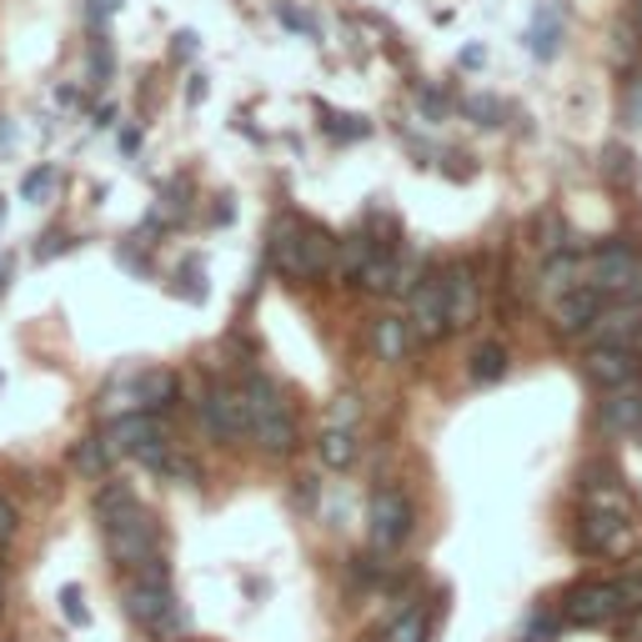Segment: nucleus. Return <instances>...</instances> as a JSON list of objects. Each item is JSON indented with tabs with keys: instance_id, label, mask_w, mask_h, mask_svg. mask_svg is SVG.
I'll use <instances>...</instances> for the list:
<instances>
[{
	"instance_id": "9b49d317",
	"label": "nucleus",
	"mask_w": 642,
	"mask_h": 642,
	"mask_svg": "<svg viewBox=\"0 0 642 642\" xmlns=\"http://www.w3.org/2000/svg\"><path fill=\"white\" fill-rule=\"evenodd\" d=\"M632 537V517L628 512H598V507H582V523H577V547L582 552H622Z\"/></svg>"
},
{
	"instance_id": "393cba45",
	"label": "nucleus",
	"mask_w": 642,
	"mask_h": 642,
	"mask_svg": "<svg viewBox=\"0 0 642 642\" xmlns=\"http://www.w3.org/2000/svg\"><path fill=\"white\" fill-rule=\"evenodd\" d=\"M71 462H76V472H86V477H101V472L110 467V442L106 436H86V442H76Z\"/></svg>"
},
{
	"instance_id": "6e6552de",
	"label": "nucleus",
	"mask_w": 642,
	"mask_h": 642,
	"mask_svg": "<svg viewBox=\"0 0 642 642\" xmlns=\"http://www.w3.org/2000/svg\"><path fill=\"white\" fill-rule=\"evenodd\" d=\"M367 527H371V543H377L381 552H397V547L412 537V502H407L397 487L371 492Z\"/></svg>"
},
{
	"instance_id": "7ed1b4c3",
	"label": "nucleus",
	"mask_w": 642,
	"mask_h": 642,
	"mask_svg": "<svg viewBox=\"0 0 642 642\" xmlns=\"http://www.w3.org/2000/svg\"><path fill=\"white\" fill-rule=\"evenodd\" d=\"M126 618L136 628H146L156 642H171L186 632V612L171 592V577H166V557H156L151 567L131 577V588H126Z\"/></svg>"
},
{
	"instance_id": "e433bc0d",
	"label": "nucleus",
	"mask_w": 642,
	"mask_h": 642,
	"mask_svg": "<svg viewBox=\"0 0 642 642\" xmlns=\"http://www.w3.org/2000/svg\"><path fill=\"white\" fill-rule=\"evenodd\" d=\"M106 11H110V0H96V11H91V15H96V21H106Z\"/></svg>"
},
{
	"instance_id": "2f4dec72",
	"label": "nucleus",
	"mask_w": 642,
	"mask_h": 642,
	"mask_svg": "<svg viewBox=\"0 0 642 642\" xmlns=\"http://www.w3.org/2000/svg\"><path fill=\"white\" fill-rule=\"evenodd\" d=\"M472 116H477V126H497V116H502V106L497 101H472Z\"/></svg>"
},
{
	"instance_id": "79ce46f5",
	"label": "nucleus",
	"mask_w": 642,
	"mask_h": 642,
	"mask_svg": "<svg viewBox=\"0 0 642 642\" xmlns=\"http://www.w3.org/2000/svg\"><path fill=\"white\" fill-rule=\"evenodd\" d=\"M0 642H11V638H0Z\"/></svg>"
},
{
	"instance_id": "473e14b6",
	"label": "nucleus",
	"mask_w": 642,
	"mask_h": 642,
	"mask_svg": "<svg viewBox=\"0 0 642 642\" xmlns=\"http://www.w3.org/2000/svg\"><path fill=\"white\" fill-rule=\"evenodd\" d=\"M422 110H427V116H446V96H436V91H422Z\"/></svg>"
},
{
	"instance_id": "bb28decb",
	"label": "nucleus",
	"mask_w": 642,
	"mask_h": 642,
	"mask_svg": "<svg viewBox=\"0 0 642 642\" xmlns=\"http://www.w3.org/2000/svg\"><path fill=\"white\" fill-rule=\"evenodd\" d=\"M602 176L618 181V186H628L632 176H638V166H632V156L622 151V146H608V151H602Z\"/></svg>"
},
{
	"instance_id": "4c0bfd02",
	"label": "nucleus",
	"mask_w": 642,
	"mask_h": 642,
	"mask_svg": "<svg viewBox=\"0 0 642 642\" xmlns=\"http://www.w3.org/2000/svg\"><path fill=\"white\" fill-rule=\"evenodd\" d=\"M632 25L642 31V0H632Z\"/></svg>"
},
{
	"instance_id": "39448f33",
	"label": "nucleus",
	"mask_w": 642,
	"mask_h": 642,
	"mask_svg": "<svg viewBox=\"0 0 642 642\" xmlns=\"http://www.w3.org/2000/svg\"><path fill=\"white\" fill-rule=\"evenodd\" d=\"M622 612H628V598H622L618 577H608V582H602V577H588V582L567 588V598H562V618L572 622V628H608Z\"/></svg>"
},
{
	"instance_id": "1a4fd4ad",
	"label": "nucleus",
	"mask_w": 642,
	"mask_h": 642,
	"mask_svg": "<svg viewBox=\"0 0 642 642\" xmlns=\"http://www.w3.org/2000/svg\"><path fill=\"white\" fill-rule=\"evenodd\" d=\"M201 422H207V432L217 436V442H241V436L251 432V412H246L241 387H211V392L201 397Z\"/></svg>"
},
{
	"instance_id": "c756f323",
	"label": "nucleus",
	"mask_w": 642,
	"mask_h": 642,
	"mask_svg": "<svg viewBox=\"0 0 642 642\" xmlns=\"http://www.w3.org/2000/svg\"><path fill=\"white\" fill-rule=\"evenodd\" d=\"M61 608H66V618L76 622V628H86V622H91V612H86V598H81V588H66V592H61Z\"/></svg>"
},
{
	"instance_id": "dca6fc26",
	"label": "nucleus",
	"mask_w": 642,
	"mask_h": 642,
	"mask_svg": "<svg viewBox=\"0 0 642 642\" xmlns=\"http://www.w3.org/2000/svg\"><path fill=\"white\" fill-rule=\"evenodd\" d=\"M598 417L608 432H642V392L638 387H618V392L602 397Z\"/></svg>"
},
{
	"instance_id": "20e7f679",
	"label": "nucleus",
	"mask_w": 642,
	"mask_h": 642,
	"mask_svg": "<svg viewBox=\"0 0 642 642\" xmlns=\"http://www.w3.org/2000/svg\"><path fill=\"white\" fill-rule=\"evenodd\" d=\"M241 397H246L251 436L262 442V452H272V457H286V452L296 446V417H292V407H286L282 387H276L272 377H246Z\"/></svg>"
},
{
	"instance_id": "58836bf2",
	"label": "nucleus",
	"mask_w": 642,
	"mask_h": 642,
	"mask_svg": "<svg viewBox=\"0 0 642 642\" xmlns=\"http://www.w3.org/2000/svg\"><path fill=\"white\" fill-rule=\"evenodd\" d=\"M6 272H11V266H6V262H0V292H6Z\"/></svg>"
},
{
	"instance_id": "f8f14e48",
	"label": "nucleus",
	"mask_w": 642,
	"mask_h": 642,
	"mask_svg": "<svg viewBox=\"0 0 642 642\" xmlns=\"http://www.w3.org/2000/svg\"><path fill=\"white\" fill-rule=\"evenodd\" d=\"M602 306H608V296H602L598 286H572V292H562L552 302V327L562 331V337H588V327L598 322Z\"/></svg>"
},
{
	"instance_id": "72a5a7b5",
	"label": "nucleus",
	"mask_w": 642,
	"mask_h": 642,
	"mask_svg": "<svg viewBox=\"0 0 642 642\" xmlns=\"http://www.w3.org/2000/svg\"><path fill=\"white\" fill-rule=\"evenodd\" d=\"M45 186H51V171H35V176H25V197H41Z\"/></svg>"
},
{
	"instance_id": "4468645a",
	"label": "nucleus",
	"mask_w": 642,
	"mask_h": 642,
	"mask_svg": "<svg viewBox=\"0 0 642 642\" xmlns=\"http://www.w3.org/2000/svg\"><path fill=\"white\" fill-rule=\"evenodd\" d=\"M407 322H412V337L417 341H436L446 331V292H442V276H432V282H422L412 292V312H407Z\"/></svg>"
},
{
	"instance_id": "9d476101",
	"label": "nucleus",
	"mask_w": 642,
	"mask_h": 642,
	"mask_svg": "<svg viewBox=\"0 0 642 642\" xmlns=\"http://www.w3.org/2000/svg\"><path fill=\"white\" fill-rule=\"evenodd\" d=\"M642 341V302H608L598 312V322L588 327V347H638Z\"/></svg>"
},
{
	"instance_id": "6ab92c4d",
	"label": "nucleus",
	"mask_w": 642,
	"mask_h": 642,
	"mask_svg": "<svg viewBox=\"0 0 642 642\" xmlns=\"http://www.w3.org/2000/svg\"><path fill=\"white\" fill-rule=\"evenodd\" d=\"M316 452H322V462H327L331 472H347L351 462H357V432H351L347 422H337V427H327V432H322V442H316Z\"/></svg>"
},
{
	"instance_id": "ea45409f",
	"label": "nucleus",
	"mask_w": 642,
	"mask_h": 642,
	"mask_svg": "<svg viewBox=\"0 0 642 642\" xmlns=\"http://www.w3.org/2000/svg\"><path fill=\"white\" fill-rule=\"evenodd\" d=\"M0 602H6V582H0Z\"/></svg>"
},
{
	"instance_id": "f3484780",
	"label": "nucleus",
	"mask_w": 642,
	"mask_h": 642,
	"mask_svg": "<svg viewBox=\"0 0 642 642\" xmlns=\"http://www.w3.org/2000/svg\"><path fill=\"white\" fill-rule=\"evenodd\" d=\"M361 286H367L371 296H392V292H402V286H407V266H402V256H392V251H377V256H371V266L361 272Z\"/></svg>"
},
{
	"instance_id": "b1692460",
	"label": "nucleus",
	"mask_w": 642,
	"mask_h": 642,
	"mask_svg": "<svg viewBox=\"0 0 642 642\" xmlns=\"http://www.w3.org/2000/svg\"><path fill=\"white\" fill-rule=\"evenodd\" d=\"M507 377V351L497 347V341H487V347L472 351V381H482V387H492V381Z\"/></svg>"
},
{
	"instance_id": "c9c22d12",
	"label": "nucleus",
	"mask_w": 642,
	"mask_h": 642,
	"mask_svg": "<svg viewBox=\"0 0 642 642\" xmlns=\"http://www.w3.org/2000/svg\"><path fill=\"white\" fill-rule=\"evenodd\" d=\"M482 61H487V51H482V45H467V51H462V66H482Z\"/></svg>"
},
{
	"instance_id": "0eeeda50",
	"label": "nucleus",
	"mask_w": 642,
	"mask_h": 642,
	"mask_svg": "<svg viewBox=\"0 0 642 642\" xmlns=\"http://www.w3.org/2000/svg\"><path fill=\"white\" fill-rule=\"evenodd\" d=\"M110 452H126V457H141L146 467H161L166 457H171V442H166L161 422H156L151 412H136V417H116L110 422Z\"/></svg>"
},
{
	"instance_id": "4be33fe9",
	"label": "nucleus",
	"mask_w": 642,
	"mask_h": 642,
	"mask_svg": "<svg viewBox=\"0 0 642 642\" xmlns=\"http://www.w3.org/2000/svg\"><path fill=\"white\" fill-rule=\"evenodd\" d=\"M427 608L422 602H412V608H402L392 622H387V632H381V642H427Z\"/></svg>"
},
{
	"instance_id": "5701e85b",
	"label": "nucleus",
	"mask_w": 642,
	"mask_h": 642,
	"mask_svg": "<svg viewBox=\"0 0 642 642\" xmlns=\"http://www.w3.org/2000/svg\"><path fill=\"white\" fill-rule=\"evenodd\" d=\"M527 41H533V55H543V61H552L557 55V41H562V21H557L552 6H543L533 21V31H527Z\"/></svg>"
},
{
	"instance_id": "7c9ffc66",
	"label": "nucleus",
	"mask_w": 642,
	"mask_h": 642,
	"mask_svg": "<svg viewBox=\"0 0 642 642\" xmlns=\"http://www.w3.org/2000/svg\"><path fill=\"white\" fill-rule=\"evenodd\" d=\"M15 537V507H11V497H0V547L11 543Z\"/></svg>"
},
{
	"instance_id": "ddd939ff",
	"label": "nucleus",
	"mask_w": 642,
	"mask_h": 642,
	"mask_svg": "<svg viewBox=\"0 0 642 642\" xmlns=\"http://www.w3.org/2000/svg\"><path fill=\"white\" fill-rule=\"evenodd\" d=\"M588 377L598 381L602 392H618V387H632L642 371V357L638 347H588Z\"/></svg>"
},
{
	"instance_id": "412c9836",
	"label": "nucleus",
	"mask_w": 642,
	"mask_h": 642,
	"mask_svg": "<svg viewBox=\"0 0 642 642\" xmlns=\"http://www.w3.org/2000/svg\"><path fill=\"white\" fill-rule=\"evenodd\" d=\"M136 392H141V412H166L171 407V397H176V377L171 371H136Z\"/></svg>"
},
{
	"instance_id": "a878e982",
	"label": "nucleus",
	"mask_w": 642,
	"mask_h": 642,
	"mask_svg": "<svg viewBox=\"0 0 642 642\" xmlns=\"http://www.w3.org/2000/svg\"><path fill=\"white\" fill-rule=\"evenodd\" d=\"M543 282L552 286L557 296L572 292V286H582V282H577V256H552V262L543 266Z\"/></svg>"
},
{
	"instance_id": "f03ea898",
	"label": "nucleus",
	"mask_w": 642,
	"mask_h": 642,
	"mask_svg": "<svg viewBox=\"0 0 642 642\" xmlns=\"http://www.w3.org/2000/svg\"><path fill=\"white\" fill-rule=\"evenodd\" d=\"M272 266L296 286H312L337 272V241L306 217H282L272 231Z\"/></svg>"
},
{
	"instance_id": "2eb2a0df",
	"label": "nucleus",
	"mask_w": 642,
	"mask_h": 642,
	"mask_svg": "<svg viewBox=\"0 0 642 642\" xmlns=\"http://www.w3.org/2000/svg\"><path fill=\"white\" fill-rule=\"evenodd\" d=\"M442 292H446V331H462L477 322V276H472L467 262H457L452 272L442 276Z\"/></svg>"
},
{
	"instance_id": "a211bd4d",
	"label": "nucleus",
	"mask_w": 642,
	"mask_h": 642,
	"mask_svg": "<svg viewBox=\"0 0 642 642\" xmlns=\"http://www.w3.org/2000/svg\"><path fill=\"white\" fill-rule=\"evenodd\" d=\"M371 341H377V357L381 361H407V351H412V322H402V316H381L377 331H371Z\"/></svg>"
},
{
	"instance_id": "a19ab883",
	"label": "nucleus",
	"mask_w": 642,
	"mask_h": 642,
	"mask_svg": "<svg viewBox=\"0 0 642 642\" xmlns=\"http://www.w3.org/2000/svg\"><path fill=\"white\" fill-rule=\"evenodd\" d=\"M523 642H537V638H523Z\"/></svg>"
},
{
	"instance_id": "cd10ccee",
	"label": "nucleus",
	"mask_w": 642,
	"mask_h": 642,
	"mask_svg": "<svg viewBox=\"0 0 642 642\" xmlns=\"http://www.w3.org/2000/svg\"><path fill=\"white\" fill-rule=\"evenodd\" d=\"M322 126H327L337 141H351V136H367V116H337V110H322Z\"/></svg>"
},
{
	"instance_id": "c85d7f7f",
	"label": "nucleus",
	"mask_w": 642,
	"mask_h": 642,
	"mask_svg": "<svg viewBox=\"0 0 642 642\" xmlns=\"http://www.w3.org/2000/svg\"><path fill=\"white\" fill-rule=\"evenodd\" d=\"M562 236H567L562 217H557V211H543V217H537V246H543V251H557V246H562Z\"/></svg>"
},
{
	"instance_id": "f704fd0d",
	"label": "nucleus",
	"mask_w": 642,
	"mask_h": 642,
	"mask_svg": "<svg viewBox=\"0 0 642 642\" xmlns=\"http://www.w3.org/2000/svg\"><path fill=\"white\" fill-rule=\"evenodd\" d=\"M276 15H282L286 25H296V31H312V21H306V15H296V11H286V6H282V11H276Z\"/></svg>"
},
{
	"instance_id": "aec40b11",
	"label": "nucleus",
	"mask_w": 642,
	"mask_h": 642,
	"mask_svg": "<svg viewBox=\"0 0 642 642\" xmlns=\"http://www.w3.org/2000/svg\"><path fill=\"white\" fill-rule=\"evenodd\" d=\"M371 256H377V241H371V236L337 241V272H331V276H341V282L361 286V272L371 266Z\"/></svg>"
},
{
	"instance_id": "f257e3e1",
	"label": "nucleus",
	"mask_w": 642,
	"mask_h": 642,
	"mask_svg": "<svg viewBox=\"0 0 642 642\" xmlns=\"http://www.w3.org/2000/svg\"><path fill=\"white\" fill-rule=\"evenodd\" d=\"M96 517H101V533H106V552L120 572H141L161 557V533H156L151 512L136 502L131 487L120 482H106L96 492Z\"/></svg>"
},
{
	"instance_id": "423d86ee",
	"label": "nucleus",
	"mask_w": 642,
	"mask_h": 642,
	"mask_svg": "<svg viewBox=\"0 0 642 642\" xmlns=\"http://www.w3.org/2000/svg\"><path fill=\"white\" fill-rule=\"evenodd\" d=\"M592 286L612 302H628V296H642V251L628 246V241H612L592 256Z\"/></svg>"
}]
</instances>
